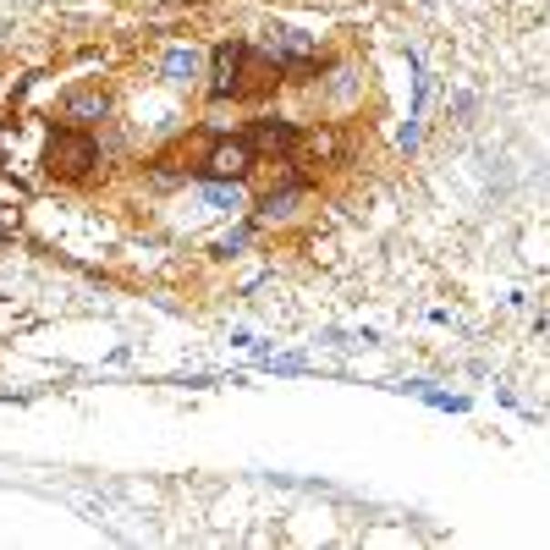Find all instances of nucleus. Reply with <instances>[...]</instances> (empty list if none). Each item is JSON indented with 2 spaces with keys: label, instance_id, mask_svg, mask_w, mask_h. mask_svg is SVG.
Listing matches in <instances>:
<instances>
[{
  "label": "nucleus",
  "instance_id": "obj_7",
  "mask_svg": "<svg viewBox=\"0 0 550 550\" xmlns=\"http://www.w3.org/2000/svg\"><path fill=\"white\" fill-rule=\"evenodd\" d=\"M105 110H110V99H105L99 88H83V94H72V99L61 105V116H66V121H99Z\"/></svg>",
  "mask_w": 550,
  "mask_h": 550
},
{
  "label": "nucleus",
  "instance_id": "obj_10",
  "mask_svg": "<svg viewBox=\"0 0 550 550\" xmlns=\"http://www.w3.org/2000/svg\"><path fill=\"white\" fill-rule=\"evenodd\" d=\"M242 242H248V231H231V237H220V242H215V253H220V259H231Z\"/></svg>",
  "mask_w": 550,
  "mask_h": 550
},
{
  "label": "nucleus",
  "instance_id": "obj_4",
  "mask_svg": "<svg viewBox=\"0 0 550 550\" xmlns=\"http://www.w3.org/2000/svg\"><path fill=\"white\" fill-rule=\"evenodd\" d=\"M237 66H242V45H220L215 50V72H209V94L215 99H237Z\"/></svg>",
  "mask_w": 550,
  "mask_h": 550
},
{
  "label": "nucleus",
  "instance_id": "obj_9",
  "mask_svg": "<svg viewBox=\"0 0 550 550\" xmlns=\"http://www.w3.org/2000/svg\"><path fill=\"white\" fill-rule=\"evenodd\" d=\"M204 204L237 215V209H242V188H237V182H204Z\"/></svg>",
  "mask_w": 550,
  "mask_h": 550
},
{
  "label": "nucleus",
  "instance_id": "obj_5",
  "mask_svg": "<svg viewBox=\"0 0 550 550\" xmlns=\"http://www.w3.org/2000/svg\"><path fill=\"white\" fill-rule=\"evenodd\" d=\"M248 144H253V149H270V155H275V149H281V155H292V144H298V127H292V121H259Z\"/></svg>",
  "mask_w": 550,
  "mask_h": 550
},
{
  "label": "nucleus",
  "instance_id": "obj_1",
  "mask_svg": "<svg viewBox=\"0 0 550 550\" xmlns=\"http://www.w3.org/2000/svg\"><path fill=\"white\" fill-rule=\"evenodd\" d=\"M94 160H99L94 138H88V132H77V127L56 132V138H50V149H45V166H50V177H66V182H83V177L94 171Z\"/></svg>",
  "mask_w": 550,
  "mask_h": 550
},
{
  "label": "nucleus",
  "instance_id": "obj_6",
  "mask_svg": "<svg viewBox=\"0 0 550 550\" xmlns=\"http://www.w3.org/2000/svg\"><path fill=\"white\" fill-rule=\"evenodd\" d=\"M199 66H204V56H199L193 45H171V50H166V61H160L166 83H193V77H199Z\"/></svg>",
  "mask_w": 550,
  "mask_h": 550
},
{
  "label": "nucleus",
  "instance_id": "obj_3",
  "mask_svg": "<svg viewBox=\"0 0 550 550\" xmlns=\"http://www.w3.org/2000/svg\"><path fill=\"white\" fill-rule=\"evenodd\" d=\"M264 50L275 56V61H292V72H314V39L309 34H298V28H270L264 34Z\"/></svg>",
  "mask_w": 550,
  "mask_h": 550
},
{
  "label": "nucleus",
  "instance_id": "obj_8",
  "mask_svg": "<svg viewBox=\"0 0 550 550\" xmlns=\"http://www.w3.org/2000/svg\"><path fill=\"white\" fill-rule=\"evenodd\" d=\"M298 199H303V188H298V182H287L281 193H270V199L259 204V226H270V220H287V215L298 209Z\"/></svg>",
  "mask_w": 550,
  "mask_h": 550
},
{
  "label": "nucleus",
  "instance_id": "obj_2",
  "mask_svg": "<svg viewBox=\"0 0 550 550\" xmlns=\"http://www.w3.org/2000/svg\"><path fill=\"white\" fill-rule=\"evenodd\" d=\"M248 166H253V144H248V138H220V144L199 160V177L204 182H242Z\"/></svg>",
  "mask_w": 550,
  "mask_h": 550
}]
</instances>
